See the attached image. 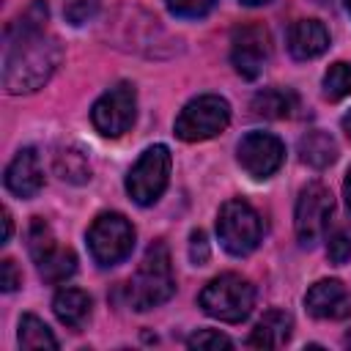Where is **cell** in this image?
I'll return each mask as SVG.
<instances>
[{
  "label": "cell",
  "mask_w": 351,
  "mask_h": 351,
  "mask_svg": "<svg viewBox=\"0 0 351 351\" xmlns=\"http://www.w3.org/2000/svg\"><path fill=\"white\" fill-rule=\"evenodd\" d=\"M332 211H335V200L324 184L310 181L307 186H302L296 197V211H293V230L302 247H313L315 241L324 239Z\"/></svg>",
  "instance_id": "ba28073f"
},
{
  "label": "cell",
  "mask_w": 351,
  "mask_h": 351,
  "mask_svg": "<svg viewBox=\"0 0 351 351\" xmlns=\"http://www.w3.org/2000/svg\"><path fill=\"white\" fill-rule=\"evenodd\" d=\"M299 156H302L304 165H310L315 170H324L337 159V143L329 132L313 129L299 140Z\"/></svg>",
  "instance_id": "e0dca14e"
},
{
  "label": "cell",
  "mask_w": 351,
  "mask_h": 351,
  "mask_svg": "<svg viewBox=\"0 0 351 351\" xmlns=\"http://www.w3.org/2000/svg\"><path fill=\"white\" fill-rule=\"evenodd\" d=\"M346 8H348V14H351V0H346Z\"/></svg>",
  "instance_id": "e575fe53"
},
{
  "label": "cell",
  "mask_w": 351,
  "mask_h": 351,
  "mask_svg": "<svg viewBox=\"0 0 351 351\" xmlns=\"http://www.w3.org/2000/svg\"><path fill=\"white\" fill-rule=\"evenodd\" d=\"M291 329H293V318L285 310H269V313H263V318L250 332L247 346H252V348H280L291 340Z\"/></svg>",
  "instance_id": "9a60e30c"
},
{
  "label": "cell",
  "mask_w": 351,
  "mask_h": 351,
  "mask_svg": "<svg viewBox=\"0 0 351 351\" xmlns=\"http://www.w3.org/2000/svg\"><path fill=\"white\" fill-rule=\"evenodd\" d=\"M47 3L33 0L5 27V58H3V88L5 93H33L49 82L63 60V47L47 27Z\"/></svg>",
  "instance_id": "6da1fadb"
},
{
  "label": "cell",
  "mask_w": 351,
  "mask_h": 351,
  "mask_svg": "<svg viewBox=\"0 0 351 351\" xmlns=\"http://www.w3.org/2000/svg\"><path fill=\"white\" fill-rule=\"evenodd\" d=\"M217 236L230 255L241 258V255H250L261 244L263 222L247 200L233 197V200H225L217 214Z\"/></svg>",
  "instance_id": "5b68a950"
},
{
  "label": "cell",
  "mask_w": 351,
  "mask_h": 351,
  "mask_svg": "<svg viewBox=\"0 0 351 351\" xmlns=\"http://www.w3.org/2000/svg\"><path fill=\"white\" fill-rule=\"evenodd\" d=\"M296 107V96L285 88H263L252 96V112L258 118H288Z\"/></svg>",
  "instance_id": "ac0fdd59"
},
{
  "label": "cell",
  "mask_w": 351,
  "mask_h": 351,
  "mask_svg": "<svg viewBox=\"0 0 351 351\" xmlns=\"http://www.w3.org/2000/svg\"><path fill=\"white\" fill-rule=\"evenodd\" d=\"M343 132L351 137V112H346V115H343Z\"/></svg>",
  "instance_id": "1f68e13d"
},
{
  "label": "cell",
  "mask_w": 351,
  "mask_h": 351,
  "mask_svg": "<svg viewBox=\"0 0 351 351\" xmlns=\"http://www.w3.org/2000/svg\"><path fill=\"white\" fill-rule=\"evenodd\" d=\"M230 123V104L228 99L217 93H203L184 104V110L176 118V137L184 143H200L211 140L219 132H225Z\"/></svg>",
  "instance_id": "277c9868"
},
{
  "label": "cell",
  "mask_w": 351,
  "mask_h": 351,
  "mask_svg": "<svg viewBox=\"0 0 351 351\" xmlns=\"http://www.w3.org/2000/svg\"><path fill=\"white\" fill-rule=\"evenodd\" d=\"M167 3V11L178 19H200L206 16L219 0H165Z\"/></svg>",
  "instance_id": "cb8c5ba5"
},
{
  "label": "cell",
  "mask_w": 351,
  "mask_h": 351,
  "mask_svg": "<svg viewBox=\"0 0 351 351\" xmlns=\"http://www.w3.org/2000/svg\"><path fill=\"white\" fill-rule=\"evenodd\" d=\"M271 44L269 30L263 25H239L230 33V63L244 80H255L263 71V63L269 60Z\"/></svg>",
  "instance_id": "30bf717a"
},
{
  "label": "cell",
  "mask_w": 351,
  "mask_h": 351,
  "mask_svg": "<svg viewBox=\"0 0 351 351\" xmlns=\"http://www.w3.org/2000/svg\"><path fill=\"white\" fill-rule=\"evenodd\" d=\"M137 118V90L132 82H118L107 93H101L90 110V121L99 134L121 137L132 129Z\"/></svg>",
  "instance_id": "9c48e42d"
},
{
  "label": "cell",
  "mask_w": 351,
  "mask_h": 351,
  "mask_svg": "<svg viewBox=\"0 0 351 351\" xmlns=\"http://www.w3.org/2000/svg\"><path fill=\"white\" fill-rule=\"evenodd\" d=\"M304 307L313 318L343 321L351 315V293L340 280H318L304 293Z\"/></svg>",
  "instance_id": "7c38bea8"
},
{
  "label": "cell",
  "mask_w": 351,
  "mask_h": 351,
  "mask_svg": "<svg viewBox=\"0 0 351 351\" xmlns=\"http://www.w3.org/2000/svg\"><path fill=\"white\" fill-rule=\"evenodd\" d=\"M244 5H263V3H269V0H241Z\"/></svg>",
  "instance_id": "d6a6232c"
},
{
  "label": "cell",
  "mask_w": 351,
  "mask_h": 351,
  "mask_svg": "<svg viewBox=\"0 0 351 351\" xmlns=\"http://www.w3.org/2000/svg\"><path fill=\"white\" fill-rule=\"evenodd\" d=\"M52 167H55V176L66 184H85L90 178V165L80 148H69V145L58 148L52 156Z\"/></svg>",
  "instance_id": "d6986e66"
},
{
  "label": "cell",
  "mask_w": 351,
  "mask_h": 351,
  "mask_svg": "<svg viewBox=\"0 0 351 351\" xmlns=\"http://www.w3.org/2000/svg\"><path fill=\"white\" fill-rule=\"evenodd\" d=\"M5 189L16 197H33L44 186V170L36 148H22L5 167Z\"/></svg>",
  "instance_id": "4fadbf2b"
},
{
  "label": "cell",
  "mask_w": 351,
  "mask_h": 351,
  "mask_svg": "<svg viewBox=\"0 0 351 351\" xmlns=\"http://www.w3.org/2000/svg\"><path fill=\"white\" fill-rule=\"evenodd\" d=\"M19 282H22V274H19L16 263H14L11 258H5V261L0 263V288L11 293V291L19 288Z\"/></svg>",
  "instance_id": "f1b7e54d"
},
{
  "label": "cell",
  "mask_w": 351,
  "mask_h": 351,
  "mask_svg": "<svg viewBox=\"0 0 351 351\" xmlns=\"http://www.w3.org/2000/svg\"><path fill=\"white\" fill-rule=\"evenodd\" d=\"M52 310L63 326H69L71 332H80L90 318V296L80 288H60L52 299Z\"/></svg>",
  "instance_id": "2e32d148"
},
{
  "label": "cell",
  "mask_w": 351,
  "mask_h": 351,
  "mask_svg": "<svg viewBox=\"0 0 351 351\" xmlns=\"http://www.w3.org/2000/svg\"><path fill=\"white\" fill-rule=\"evenodd\" d=\"M173 156L167 145H151L140 154L134 167L126 176V192L137 206H151L162 197L170 181Z\"/></svg>",
  "instance_id": "52a82bcc"
},
{
  "label": "cell",
  "mask_w": 351,
  "mask_h": 351,
  "mask_svg": "<svg viewBox=\"0 0 351 351\" xmlns=\"http://www.w3.org/2000/svg\"><path fill=\"white\" fill-rule=\"evenodd\" d=\"M101 0H63V14L71 25H85L88 19L96 16Z\"/></svg>",
  "instance_id": "d4e9b609"
},
{
  "label": "cell",
  "mask_w": 351,
  "mask_h": 351,
  "mask_svg": "<svg viewBox=\"0 0 351 351\" xmlns=\"http://www.w3.org/2000/svg\"><path fill=\"white\" fill-rule=\"evenodd\" d=\"M346 346H348V348H351V332H348V335H346Z\"/></svg>",
  "instance_id": "836d02e7"
},
{
  "label": "cell",
  "mask_w": 351,
  "mask_h": 351,
  "mask_svg": "<svg viewBox=\"0 0 351 351\" xmlns=\"http://www.w3.org/2000/svg\"><path fill=\"white\" fill-rule=\"evenodd\" d=\"M88 250L99 266H118L134 250V228L118 211H104L88 228Z\"/></svg>",
  "instance_id": "8992f818"
},
{
  "label": "cell",
  "mask_w": 351,
  "mask_h": 351,
  "mask_svg": "<svg viewBox=\"0 0 351 351\" xmlns=\"http://www.w3.org/2000/svg\"><path fill=\"white\" fill-rule=\"evenodd\" d=\"M16 340H19L22 348H58V340L49 332V326L38 315H33V313H27V315L19 318V335H16Z\"/></svg>",
  "instance_id": "44dd1931"
},
{
  "label": "cell",
  "mask_w": 351,
  "mask_h": 351,
  "mask_svg": "<svg viewBox=\"0 0 351 351\" xmlns=\"http://www.w3.org/2000/svg\"><path fill=\"white\" fill-rule=\"evenodd\" d=\"M326 255L332 263H346L351 258V230L348 228H340L329 236L326 241Z\"/></svg>",
  "instance_id": "484cf974"
},
{
  "label": "cell",
  "mask_w": 351,
  "mask_h": 351,
  "mask_svg": "<svg viewBox=\"0 0 351 351\" xmlns=\"http://www.w3.org/2000/svg\"><path fill=\"white\" fill-rule=\"evenodd\" d=\"M11 230H14V222H11V211L3 208V244L11 239Z\"/></svg>",
  "instance_id": "f546056e"
},
{
  "label": "cell",
  "mask_w": 351,
  "mask_h": 351,
  "mask_svg": "<svg viewBox=\"0 0 351 351\" xmlns=\"http://www.w3.org/2000/svg\"><path fill=\"white\" fill-rule=\"evenodd\" d=\"M189 261L195 266H206V261H208V241H206L203 230H192V236H189Z\"/></svg>",
  "instance_id": "83f0119b"
},
{
  "label": "cell",
  "mask_w": 351,
  "mask_h": 351,
  "mask_svg": "<svg viewBox=\"0 0 351 351\" xmlns=\"http://www.w3.org/2000/svg\"><path fill=\"white\" fill-rule=\"evenodd\" d=\"M74 271H77V255H74V250H69V247H66V250L58 247L52 255H47V258L38 263L41 280H47V282H52V285L66 282Z\"/></svg>",
  "instance_id": "ffe728a7"
},
{
  "label": "cell",
  "mask_w": 351,
  "mask_h": 351,
  "mask_svg": "<svg viewBox=\"0 0 351 351\" xmlns=\"http://www.w3.org/2000/svg\"><path fill=\"white\" fill-rule=\"evenodd\" d=\"M55 250H58V244H55V233H52L49 222L44 217H33L30 228H27V252H30V258L36 263H41Z\"/></svg>",
  "instance_id": "7402d4cb"
},
{
  "label": "cell",
  "mask_w": 351,
  "mask_h": 351,
  "mask_svg": "<svg viewBox=\"0 0 351 351\" xmlns=\"http://www.w3.org/2000/svg\"><path fill=\"white\" fill-rule=\"evenodd\" d=\"M321 85H324V96H326L329 101H340V99H346V96L351 93V66L343 63V60L332 63V66L326 69Z\"/></svg>",
  "instance_id": "603a6c76"
},
{
  "label": "cell",
  "mask_w": 351,
  "mask_h": 351,
  "mask_svg": "<svg viewBox=\"0 0 351 351\" xmlns=\"http://www.w3.org/2000/svg\"><path fill=\"white\" fill-rule=\"evenodd\" d=\"M173 293H176V277L170 266V250L165 241H154L148 244L137 271L126 282V302L134 310L145 313L165 304Z\"/></svg>",
  "instance_id": "7a4b0ae2"
},
{
  "label": "cell",
  "mask_w": 351,
  "mask_h": 351,
  "mask_svg": "<svg viewBox=\"0 0 351 351\" xmlns=\"http://www.w3.org/2000/svg\"><path fill=\"white\" fill-rule=\"evenodd\" d=\"M343 197H346V206H348V211H351V167H348L346 181H343Z\"/></svg>",
  "instance_id": "4dcf8cb0"
},
{
  "label": "cell",
  "mask_w": 351,
  "mask_h": 351,
  "mask_svg": "<svg viewBox=\"0 0 351 351\" xmlns=\"http://www.w3.org/2000/svg\"><path fill=\"white\" fill-rule=\"evenodd\" d=\"M189 348H233V340L219 329H200L186 340Z\"/></svg>",
  "instance_id": "4316f807"
},
{
  "label": "cell",
  "mask_w": 351,
  "mask_h": 351,
  "mask_svg": "<svg viewBox=\"0 0 351 351\" xmlns=\"http://www.w3.org/2000/svg\"><path fill=\"white\" fill-rule=\"evenodd\" d=\"M200 307L217 321L241 324L255 307V288L247 277L225 271L206 282V288L200 291Z\"/></svg>",
  "instance_id": "3957f363"
},
{
  "label": "cell",
  "mask_w": 351,
  "mask_h": 351,
  "mask_svg": "<svg viewBox=\"0 0 351 351\" xmlns=\"http://www.w3.org/2000/svg\"><path fill=\"white\" fill-rule=\"evenodd\" d=\"M329 49V30L318 19H299L288 30V52L296 60H313Z\"/></svg>",
  "instance_id": "5bb4252c"
},
{
  "label": "cell",
  "mask_w": 351,
  "mask_h": 351,
  "mask_svg": "<svg viewBox=\"0 0 351 351\" xmlns=\"http://www.w3.org/2000/svg\"><path fill=\"white\" fill-rule=\"evenodd\" d=\"M236 156H239V165L247 170V176L269 178L280 170V165L285 159V145L280 137H274L269 132H247L239 140Z\"/></svg>",
  "instance_id": "8fae6325"
}]
</instances>
